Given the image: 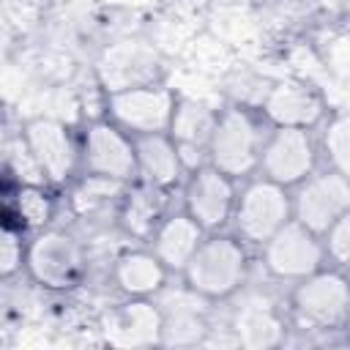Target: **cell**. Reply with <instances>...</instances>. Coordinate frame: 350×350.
Returning <instances> with one entry per match:
<instances>
[{"label": "cell", "instance_id": "1", "mask_svg": "<svg viewBox=\"0 0 350 350\" xmlns=\"http://www.w3.org/2000/svg\"><path fill=\"white\" fill-rule=\"evenodd\" d=\"M249 273L252 246L241 241L232 230H219L202 238L178 279L211 304H221L249 284Z\"/></svg>", "mask_w": 350, "mask_h": 350}, {"label": "cell", "instance_id": "2", "mask_svg": "<svg viewBox=\"0 0 350 350\" xmlns=\"http://www.w3.org/2000/svg\"><path fill=\"white\" fill-rule=\"evenodd\" d=\"M350 309V273L339 265H323L306 279L290 284L287 312L290 323L306 331L342 334Z\"/></svg>", "mask_w": 350, "mask_h": 350}, {"label": "cell", "instance_id": "3", "mask_svg": "<svg viewBox=\"0 0 350 350\" xmlns=\"http://www.w3.org/2000/svg\"><path fill=\"white\" fill-rule=\"evenodd\" d=\"M265 134L268 123L260 112L249 109L246 104L221 107L216 129L208 142V164L232 175L235 180L257 175Z\"/></svg>", "mask_w": 350, "mask_h": 350}, {"label": "cell", "instance_id": "4", "mask_svg": "<svg viewBox=\"0 0 350 350\" xmlns=\"http://www.w3.org/2000/svg\"><path fill=\"white\" fill-rule=\"evenodd\" d=\"M290 219H293V191L287 186L260 172L241 180L230 221V230L241 241H246L252 249H260Z\"/></svg>", "mask_w": 350, "mask_h": 350}, {"label": "cell", "instance_id": "5", "mask_svg": "<svg viewBox=\"0 0 350 350\" xmlns=\"http://www.w3.org/2000/svg\"><path fill=\"white\" fill-rule=\"evenodd\" d=\"M25 271L36 284L55 293H68L82 284L88 273V254L74 232L52 224L46 230L30 232Z\"/></svg>", "mask_w": 350, "mask_h": 350}, {"label": "cell", "instance_id": "6", "mask_svg": "<svg viewBox=\"0 0 350 350\" xmlns=\"http://www.w3.org/2000/svg\"><path fill=\"white\" fill-rule=\"evenodd\" d=\"M257 257L268 279L284 284H295L309 273L320 271L323 265H328L323 235H317L314 230L304 227L295 219H290L276 235H271L257 249Z\"/></svg>", "mask_w": 350, "mask_h": 350}, {"label": "cell", "instance_id": "7", "mask_svg": "<svg viewBox=\"0 0 350 350\" xmlns=\"http://www.w3.org/2000/svg\"><path fill=\"white\" fill-rule=\"evenodd\" d=\"M79 164H82V175L107 178L123 186H131L139 180L134 137L104 115L90 120L82 129Z\"/></svg>", "mask_w": 350, "mask_h": 350}, {"label": "cell", "instance_id": "8", "mask_svg": "<svg viewBox=\"0 0 350 350\" xmlns=\"http://www.w3.org/2000/svg\"><path fill=\"white\" fill-rule=\"evenodd\" d=\"M175 104H178V93L164 82H153V85L104 93V118L118 123L131 137L161 134L170 131Z\"/></svg>", "mask_w": 350, "mask_h": 350}, {"label": "cell", "instance_id": "9", "mask_svg": "<svg viewBox=\"0 0 350 350\" xmlns=\"http://www.w3.org/2000/svg\"><path fill=\"white\" fill-rule=\"evenodd\" d=\"M19 134L49 186H68L82 175L79 139L63 120L36 115L22 123Z\"/></svg>", "mask_w": 350, "mask_h": 350}, {"label": "cell", "instance_id": "10", "mask_svg": "<svg viewBox=\"0 0 350 350\" xmlns=\"http://www.w3.org/2000/svg\"><path fill=\"white\" fill-rule=\"evenodd\" d=\"M320 145L317 129H295V126H268L262 156H260V175L293 189L306 180L320 167Z\"/></svg>", "mask_w": 350, "mask_h": 350}, {"label": "cell", "instance_id": "11", "mask_svg": "<svg viewBox=\"0 0 350 350\" xmlns=\"http://www.w3.org/2000/svg\"><path fill=\"white\" fill-rule=\"evenodd\" d=\"M238 186L241 180H235L232 175L216 170L213 164H200L189 170L180 183V208L205 232L230 230Z\"/></svg>", "mask_w": 350, "mask_h": 350}, {"label": "cell", "instance_id": "12", "mask_svg": "<svg viewBox=\"0 0 350 350\" xmlns=\"http://www.w3.org/2000/svg\"><path fill=\"white\" fill-rule=\"evenodd\" d=\"M230 301H232V309H230L227 328L238 347L271 350L287 342V331L293 325L287 306H279L271 295L246 290V287Z\"/></svg>", "mask_w": 350, "mask_h": 350}, {"label": "cell", "instance_id": "13", "mask_svg": "<svg viewBox=\"0 0 350 350\" xmlns=\"http://www.w3.org/2000/svg\"><path fill=\"white\" fill-rule=\"evenodd\" d=\"M161 77H164L161 52L150 41L137 36L112 41L109 46L101 49L96 60V79L104 93L153 85V82H161Z\"/></svg>", "mask_w": 350, "mask_h": 350}, {"label": "cell", "instance_id": "14", "mask_svg": "<svg viewBox=\"0 0 350 350\" xmlns=\"http://www.w3.org/2000/svg\"><path fill=\"white\" fill-rule=\"evenodd\" d=\"M293 191V219L325 235V230L350 208V178L320 164Z\"/></svg>", "mask_w": 350, "mask_h": 350}, {"label": "cell", "instance_id": "15", "mask_svg": "<svg viewBox=\"0 0 350 350\" xmlns=\"http://www.w3.org/2000/svg\"><path fill=\"white\" fill-rule=\"evenodd\" d=\"M98 331L112 347H153L164 342V314L156 298L120 295L118 304L101 312Z\"/></svg>", "mask_w": 350, "mask_h": 350}, {"label": "cell", "instance_id": "16", "mask_svg": "<svg viewBox=\"0 0 350 350\" xmlns=\"http://www.w3.org/2000/svg\"><path fill=\"white\" fill-rule=\"evenodd\" d=\"M257 112L268 126H295V129H320V123L328 118L323 96L301 79L271 82L257 101Z\"/></svg>", "mask_w": 350, "mask_h": 350}, {"label": "cell", "instance_id": "17", "mask_svg": "<svg viewBox=\"0 0 350 350\" xmlns=\"http://www.w3.org/2000/svg\"><path fill=\"white\" fill-rule=\"evenodd\" d=\"M164 314V342L161 345H208L213 331L211 301L189 290L180 279L178 287L167 284L156 295Z\"/></svg>", "mask_w": 350, "mask_h": 350}, {"label": "cell", "instance_id": "18", "mask_svg": "<svg viewBox=\"0 0 350 350\" xmlns=\"http://www.w3.org/2000/svg\"><path fill=\"white\" fill-rule=\"evenodd\" d=\"M109 279L120 295L129 298H156L172 279L170 268L153 254L148 243L129 246L118 252L109 262Z\"/></svg>", "mask_w": 350, "mask_h": 350}, {"label": "cell", "instance_id": "19", "mask_svg": "<svg viewBox=\"0 0 350 350\" xmlns=\"http://www.w3.org/2000/svg\"><path fill=\"white\" fill-rule=\"evenodd\" d=\"M216 120H219V109L213 104L178 96L175 115H172L167 134L175 139L186 170L208 164V142H211V134L216 129Z\"/></svg>", "mask_w": 350, "mask_h": 350}, {"label": "cell", "instance_id": "20", "mask_svg": "<svg viewBox=\"0 0 350 350\" xmlns=\"http://www.w3.org/2000/svg\"><path fill=\"white\" fill-rule=\"evenodd\" d=\"M134 148H137V172L142 183L161 191L180 189L189 170L183 164V156L175 139L167 131L134 137Z\"/></svg>", "mask_w": 350, "mask_h": 350}, {"label": "cell", "instance_id": "21", "mask_svg": "<svg viewBox=\"0 0 350 350\" xmlns=\"http://www.w3.org/2000/svg\"><path fill=\"white\" fill-rule=\"evenodd\" d=\"M205 235L208 232L183 208H175V211H167L164 219L156 224L153 235L148 238V246L170 268L172 276H180V271L186 268V262L191 260V254L197 252Z\"/></svg>", "mask_w": 350, "mask_h": 350}, {"label": "cell", "instance_id": "22", "mask_svg": "<svg viewBox=\"0 0 350 350\" xmlns=\"http://www.w3.org/2000/svg\"><path fill=\"white\" fill-rule=\"evenodd\" d=\"M167 194L170 191L153 189V186H148L142 180L126 186V191H123V197L118 202V211H115V221L123 230V235H129L131 241L148 243V238L153 235L156 224L170 211L167 208Z\"/></svg>", "mask_w": 350, "mask_h": 350}, {"label": "cell", "instance_id": "23", "mask_svg": "<svg viewBox=\"0 0 350 350\" xmlns=\"http://www.w3.org/2000/svg\"><path fill=\"white\" fill-rule=\"evenodd\" d=\"M55 211H57V202L49 183H16L14 194L8 197V216L16 219L14 227H19L22 232H38L52 227Z\"/></svg>", "mask_w": 350, "mask_h": 350}, {"label": "cell", "instance_id": "24", "mask_svg": "<svg viewBox=\"0 0 350 350\" xmlns=\"http://www.w3.org/2000/svg\"><path fill=\"white\" fill-rule=\"evenodd\" d=\"M320 161L350 178V112H328L317 129Z\"/></svg>", "mask_w": 350, "mask_h": 350}, {"label": "cell", "instance_id": "25", "mask_svg": "<svg viewBox=\"0 0 350 350\" xmlns=\"http://www.w3.org/2000/svg\"><path fill=\"white\" fill-rule=\"evenodd\" d=\"M25 235L27 232H22L19 227L3 224V238H0V273H3V279H11L16 271L25 268V249H27Z\"/></svg>", "mask_w": 350, "mask_h": 350}, {"label": "cell", "instance_id": "26", "mask_svg": "<svg viewBox=\"0 0 350 350\" xmlns=\"http://www.w3.org/2000/svg\"><path fill=\"white\" fill-rule=\"evenodd\" d=\"M323 241H325L328 262L350 271V208L325 230Z\"/></svg>", "mask_w": 350, "mask_h": 350}, {"label": "cell", "instance_id": "27", "mask_svg": "<svg viewBox=\"0 0 350 350\" xmlns=\"http://www.w3.org/2000/svg\"><path fill=\"white\" fill-rule=\"evenodd\" d=\"M342 336L350 342V309H347V317H345V325H342Z\"/></svg>", "mask_w": 350, "mask_h": 350}, {"label": "cell", "instance_id": "28", "mask_svg": "<svg viewBox=\"0 0 350 350\" xmlns=\"http://www.w3.org/2000/svg\"><path fill=\"white\" fill-rule=\"evenodd\" d=\"M98 3H118V0H98Z\"/></svg>", "mask_w": 350, "mask_h": 350}, {"label": "cell", "instance_id": "29", "mask_svg": "<svg viewBox=\"0 0 350 350\" xmlns=\"http://www.w3.org/2000/svg\"><path fill=\"white\" fill-rule=\"evenodd\" d=\"M347 273H350V271H347Z\"/></svg>", "mask_w": 350, "mask_h": 350}]
</instances>
